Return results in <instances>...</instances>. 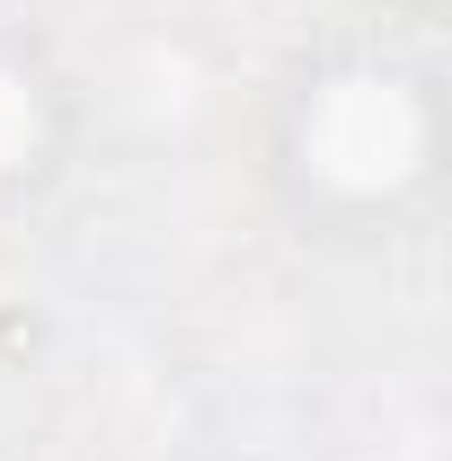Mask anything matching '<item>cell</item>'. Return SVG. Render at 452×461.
Returning a JSON list of instances; mask_svg holds the SVG:
<instances>
[{
  "instance_id": "1",
  "label": "cell",
  "mask_w": 452,
  "mask_h": 461,
  "mask_svg": "<svg viewBox=\"0 0 452 461\" xmlns=\"http://www.w3.org/2000/svg\"><path fill=\"white\" fill-rule=\"evenodd\" d=\"M426 160V98L382 62L338 71L302 115V169L338 195H391Z\"/></svg>"
}]
</instances>
